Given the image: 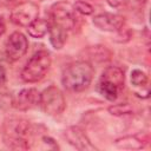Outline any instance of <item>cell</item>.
Here are the masks:
<instances>
[{"instance_id":"obj_5","label":"cell","mask_w":151,"mask_h":151,"mask_svg":"<svg viewBox=\"0 0 151 151\" xmlns=\"http://www.w3.org/2000/svg\"><path fill=\"white\" fill-rule=\"evenodd\" d=\"M73 6L67 1H58L55 2L50 11L51 21L66 31H70L76 25V14Z\"/></svg>"},{"instance_id":"obj_8","label":"cell","mask_w":151,"mask_h":151,"mask_svg":"<svg viewBox=\"0 0 151 151\" xmlns=\"http://www.w3.org/2000/svg\"><path fill=\"white\" fill-rule=\"evenodd\" d=\"M124 18L118 14L100 13L93 18V25L104 32H118L124 26Z\"/></svg>"},{"instance_id":"obj_18","label":"cell","mask_w":151,"mask_h":151,"mask_svg":"<svg viewBox=\"0 0 151 151\" xmlns=\"http://www.w3.org/2000/svg\"><path fill=\"white\" fill-rule=\"evenodd\" d=\"M73 8H74L76 12H79V13H81V14H84V15H90V14H92L93 11H94L93 7H92L88 2L83 1V0H78V1L74 4Z\"/></svg>"},{"instance_id":"obj_12","label":"cell","mask_w":151,"mask_h":151,"mask_svg":"<svg viewBox=\"0 0 151 151\" xmlns=\"http://www.w3.org/2000/svg\"><path fill=\"white\" fill-rule=\"evenodd\" d=\"M48 34H50V42L55 50H60L64 47L66 39H67V31L66 29H64L63 27H60L53 22H50Z\"/></svg>"},{"instance_id":"obj_9","label":"cell","mask_w":151,"mask_h":151,"mask_svg":"<svg viewBox=\"0 0 151 151\" xmlns=\"http://www.w3.org/2000/svg\"><path fill=\"white\" fill-rule=\"evenodd\" d=\"M40 103V93L35 88H24L13 99V106L20 111H26L38 106Z\"/></svg>"},{"instance_id":"obj_14","label":"cell","mask_w":151,"mask_h":151,"mask_svg":"<svg viewBox=\"0 0 151 151\" xmlns=\"http://www.w3.org/2000/svg\"><path fill=\"white\" fill-rule=\"evenodd\" d=\"M114 144L119 149H127V150H138L144 147L143 142L136 136H125L123 138L117 139Z\"/></svg>"},{"instance_id":"obj_11","label":"cell","mask_w":151,"mask_h":151,"mask_svg":"<svg viewBox=\"0 0 151 151\" xmlns=\"http://www.w3.org/2000/svg\"><path fill=\"white\" fill-rule=\"evenodd\" d=\"M124 72L122 68L117 67V66H110L106 67L100 77L99 80L109 83L113 86H116L118 90H120L124 86Z\"/></svg>"},{"instance_id":"obj_21","label":"cell","mask_w":151,"mask_h":151,"mask_svg":"<svg viewBox=\"0 0 151 151\" xmlns=\"http://www.w3.org/2000/svg\"><path fill=\"white\" fill-rule=\"evenodd\" d=\"M5 78H6V72H5V68H4V66L0 64V86L4 84V81H5Z\"/></svg>"},{"instance_id":"obj_3","label":"cell","mask_w":151,"mask_h":151,"mask_svg":"<svg viewBox=\"0 0 151 151\" xmlns=\"http://www.w3.org/2000/svg\"><path fill=\"white\" fill-rule=\"evenodd\" d=\"M51 67V55L47 51L35 52L26 63L21 71V79L25 83H37L41 80Z\"/></svg>"},{"instance_id":"obj_2","label":"cell","mask_w":151,"mask_h":151,"mask_svg":"<svg viewBox=\"0 0 151 151\" xmlns=\"http://www.w3.org/2000/svg\"><path fill=\"white\" fill-rule=\"evenodd\" d=\"M31 131L29 122L25 119H11L5 124V144L13 150H25L28 149V142L26 136Z\"/></svg>"},{"instance_id":"obj_15","label":"cell","mask_w":151,"mask_h":151,"mask_svg":"<svg viewBox=\"0 0 151 151\" xmlns=\"http://www.w3.org/2000/svg\"><path fill=\"white\" fill-rule=\"evenodd\" d=\"M98 90H99L100 94H103L107 100H111V101L116 100V98L118 96V91H119L116 86H113L109 83L101 81V80H99V83H98Z\"/></svg>"},{"instance_id":"obj_19","label":"cell","mask_w":151,"mask_h":151,"mask_svg":"<svg viewBox=\"0 0 151 151\" xmlns=\"http://www.w3.org/2000/svg\"><path fill=\"white\" fill-rule=\"evenodd\" d=\"M106 1L111 7L114 8H122L127 5V0H106Z\"/></svg>"},{"instance_id":"obj_17","label":"cell","mask_w":151,"mask_h":151,"mask_svg":"<svg viewBox=\"0 0 151 151\" xmlns=\"http://www.w3.org/2000/svg\"><path fill=\"white\" fill-rule=\"evenodd\" d=\"M131 83L137 87H144L147 84V76L140 70H133L131 72Z\"/></svg>"},{"instance_id":"obj_13","label":"cell","mask_w":151,"mask_h":151,"mask_svg":"<svg viewBox=\"0 0 151 151\" xmlns=\"http://www.w3.org/2000/svg\"><path fill=\"white\" fill-rule=\"evenodd\" d=\"M48 25H50V22L47 20L37 18L27 26V32L32 38L39 39V38H42L48 32Z\"/></svg>"},{"instance_id":"obj_16","label":"cell","mask_w":151,"mask_h":151,"mask_svg":"<svg viewBox=\"0 0 151 151\" xmlns=\"http://www.w3.org/2000/svg\"><path fill=\"white\" fill-rule=\"evenodd\" d=\"M109 112L113 116H126V114H131L133 112V109L127 103H120V104L111 105L109 107Z\"/></svg>"},{"instance_id":"obj_6","label":"cell","mask_w":151,"mask_h":151,"mask_svg":"<svg viewBox=\"0 0 151 151\" xmlns=\"http://www.w3.org/2000/svg\"><path fill=\"white\" fill-rule=\"evenodd\" d=\"M39 15V7L32 1H25L17 5L11 12V21L21 27H27Z\"/></svg>"},{"instance_id":"obj_10","label":"cell","mask_w":151,"mask_h":151,"mask_svg":"<svg viewBox=\"0 0 151 151\" xmlns=\"http://www.w3.org/2000/svg\"><path fill=\"white\" fill-rule=\"evenodd\" d=\"M65 137L68 140V143L78 150H93L94 149V146L91 144L85 132L77 126L68 127L65 131Z\"/></svg>"},{"instance_id":"obj_4","label":"cell","mask_w":151,"mask_h":151,"mask_svg":"<svg viewBox=\"0 0 151 151\" xmlns=\"http://www.w3.org/2000/svg\"><path fill=\"white\" fill-rule=\"evenodd\" d=\"M42 111L50 116H59L66 107L63 92L54 85L48 86L40 93V103Z\"/></svg>"},{"instance_id":"obj_7","label":"cell","mask_w":151,"mask_h":151,"mask_svg":"<svg viewBox=\"0 0 151 151\" xmlns=\"http://www.w3.org/2000/svg\"><path fill=\"white\" fill-rule=\"evenodd\" d=\"M28 50V40L21 32H13L5 46V53L9 61H17L21 57L25 55V53Z\"/></svg>"},{"instance_id":"obj_20","label":"cell","mask_w":151,"mask_h":151,"mask_svg":"<svg viewBox=\"0 0 151 151\" xmlns=\"http://www.w3.org/2000/svg\"><path fill=\"white\" fill-rule=\"evenodd\" d=\"M6 31V22L2 15H0V35H2Z\"/></svg>"},{"instance_id":"obj_1","label":"cell","mask_w":151,"mask_h":151,"mask_svg":"<svg viewBox=\"0 0 151 151\" xmlns=\"http://www.w3.org/2000/svg\"><path fill=\"white\" fill-rule=\"evenodd\" d=\"M93 74V66L88 61H74L65 67L61 76V83L67 90L73 92H80L90 86Z\"/></svg>"},{"instance_id":"obj_22","label":"cell","mask_w":151,"mask_h":151,"mask_svg":"<svg viewBox=\"0 0 151 151\" xmlns=\"http://www.w3.org/2000/svg\"><path fill=\"white\" fill-rule=\"evenodd\" d=\"M138 1H142V2H145L146 0H138Z\"/></svg>"}]
</instances>
